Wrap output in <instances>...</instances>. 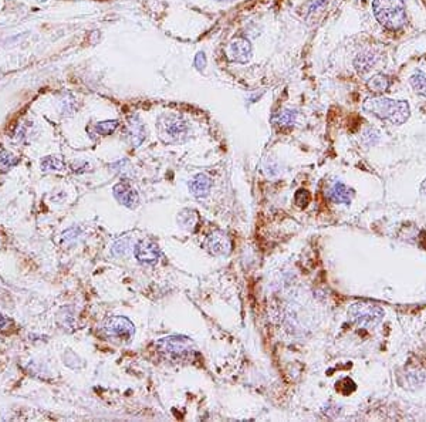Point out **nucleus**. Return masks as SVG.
<instances>
[{"label": "nucleus", "instance_id": "11", "mask_svg": "<svg viewBox=\"0 0 426 422\" xmlns=\"http://www.w3.org/2000/svg\"><path fill=\"white\" fill-rule=\"evenodd\" d=\"M188 131V127L184 120L176 118V117H171L168 118L167 124H165V132L168 137H171L172 140H179L181 137H184Z\"/></svg>", "mask_w": 426, "mask_h": 422}, {"label": "nucleus", "instance_id": "2", "mask_svg": "<svg viewBox=\"0 0 426 422\" xmlns=\"http://www.w3.org/2000/svg\"><path fill=\"white\" fill-rule=\"evenodd\" d=\"M372 11L381 26L399 30L407 24V9L404 0H374Z\"/></svg>", "mask_w": 426, "mask_h": 422}, {"label": "nucleus", "instance_id": "20", "mask_svg": "<svg viewBox=\"0 0 426 422\" xmlns=\"http://www.w3.org/2000/svg\"><path fill=\"white\" fill-rule=\"evenodd\" d=\"M310 201H311L310 192L307 189H303V188L298 189L296 192V195H294V202H296V205L298 208H306L310 204Z\"/></svg>", "mask_w": 426, "mask_h": 422}, {"label": "nucleus", "instance_id": "12", "mask_svg": "<svg viewBox=\"0 0 426 422\" xmlns=\"http://www.w3.org/2000/svg\"><path fill=\"white\" fill-rule=\"evenodd\" d=\"M328 197L335 204H345V205L351 204V191H348V188L343 182L334 184V187L328 192Z\"/></svg>", "mask_w": 426, "mask_h": 422}, {"label": "nucleus", "instance_id": "9", "mask_svg": "<svg viewBox=\"0 0 426 422\" xmlns=\"http://www.w3.org/2000/svg\"><path fill=\"white\" fill-rule=\"evenodd\" d=\"M112 192H114V197L117 198V201L127 208H135L138 205V194L130 184H127V182L117 184L112 189Z\"/></svg>", "mask_w": 426, "mask_h": 422}, {"label": "nucleus", "instance_id": "16", "mask_svg": "<svg viewBox=\"0 0 426 422\" xmlns=\"http://www.w3.org/2000/svg\"><path fill=\"white\" fill-rule=\"evenodd\" d=\"M375 60L377 57L371 53H362L360 56L355 58V67L360 73H365L368 71L370 68H372V66L375 64Z\"/></svg>", "mask_w": 426, "mask_h": 422}, {"label": "nucleus", "instance_id": "23", "mask_svg": "<svg viewBox=\"0 0 426 422\" xmlns=\"http://www.w3.org/2000/svg\"><path fill=\"white\" fill-rule=\"evenodd\" d=\"M206 66V58H205L204 53H198L196 57H195V67L198 70H202Z\"/></svg>", "mask_w": 426, "mask_h": 422}, {"label": "nucleus", "instance_id": "13", "mask_svg": "<svg viewBox=\"0 0 426 422\" xmlns=\"http://www.w3.org/2000/svg\"><path fill=\"white\" fill-rule=\"evenodd\" d=\"M130 135L132 140V145L138 147L142 144V141L145 138V131H144V125L139 121L137 115H132L130 118Z\"/></svg>", "mask_w": 426, "mask_h": 422}, {"label": "nucleus", "instance_id": "3", "mask_svg": "<svg viewBox=\"0 0 426 422\" xmlns=\"http://www.w3.org/2000/svg\"><path fill=\"white\" fill-rule=\"evenodd\" d=\"M384 309L374 301L361 300L352 303L348 309V316L358 327L372 330L384 319Z\"/></svg>", "mask_w": 426, "mask_h": 422}, {"label": "nucleus", "instance_id": "15", "mask_svg": "<svg viewBox=\"0 0 426 422\" xmlns=\"http://www.w3.org/2000/svg\"><path fill=\"white\" fill-rule=\"evenodd\" d=\"M409 84L412 85V88L417 91L419 95L426 98V75L422 71H417L411 75L409 78Z\"/></svg>", "mask_w": 426, "mask_h": 422}, {"label": "nucleus", "instance_id": "7", "mask_svg": "<svg viewBox=\"0 0 426 422\" xmlns=\"http://www.w3.org/2000/svg\"><path fill=\"white\" fill-rule=\"evenodd\" d=\"M206 247L214 256H227L232 250V240L223 232H213L206 239Z\"/></svg>", "mask_w": 426, "mask_h": 422}, {"label": "nucleus", "instance_id": "14", "mask_svg": "<svg viewBox=\"0 0 426 422\" xmlns=\"http://www.w3.org/2000/svg\"><path fill=\"white\" fill-rule=\"evenodd\" d=\"M367 87L370 88V91H372V93H384V91L388 90L389 87L388 77L384 74L372 75L370 80H368V83H367Z\"/></svg>", "mask_w": 426, "mask_h": 422}, {"label": "nucleus", "instance_id": "8", "mask_svg": "<svg viewBox=\"0 0 426 422\" xmlns=\"http://www.w3.org/2000/svg\"><path fill=\"white\" fill-rule=\"evenodd\" d=\"M226 54L230 61L236 63H246L251 57V46L250 43L244 38H236L227 47Z\"/></svg>", "mask_w": 426, "mask_h": 422}, {"label": "nucleus", "instance_id": "17", "mask_svg": "<svg viewBox=\"0 0 426 422\" xmlns=\"http://www.w3.org/2000/svg\"><path fill=\"white\" fill-rule=\"evenodd\" d=\"M296 111L284 110L283 113L277 114V115L274 117V122L277 124L278 127H291V125L296 122Z\"/></svg>", "mask_w": 426, "mask_h": 422}, {"label": "nucleus", "instance_id": "1", "mask_svg": "<svg viewBox=\"0 0 426 422\" xmlns=\"http://www.w3.org/2000/svg\"><path fill=\"white\" fill-rule=\"evenodd\" d=\"M364 110L380 120L392 122L394 125L404 124L411 114L407 101L391 100V98H384V97L367 100L364 103Z\"/></svg>", "mask_w": 426, "mask_h": 422}, {"label": "nucleus", "instance_id": "4", "mask_svg": "<svg viewBox=\"0 0 426 422\" xmlns=\"http://www.w3.org/2000/svg\"><path fill=\"white\" fill-rule=\"evenodd\" d=\"M158 348L169 357H185L192 353V341L186 337L171 336L158 341Z\"/></svg>", "mask_w": 426, "mask_h": 422}, {"label": "nucleus", "instance_id": "5", "mask_svg": "<svg viewBox=\"0 0 426 422\" xmlns=\"http://www.w3.org/2000/svg\"><path fill=\"white\" fill-rule=\"evenodd\" d=\"M135 257L139 263L142 264H155L161 257V250L157 246L155 242L149 240V239H142L138 243L135 244L134 249Z\"/></svg>", "mask_w": 426, "mask_h": 422}, {"label": "nucleus", "instance_id": "27", "mask_svg": "<svg viewBox=\"0 0 426 422\" xmlns=\"http://www.w3.org/2000/svg\"><path fill=\"white\" fill-rule=\"evenodd\" d=\"M220 1H223V0H220Z\"/></svg>", "mask_w": 426, "mask_h": 422}, {"label": "nucleus", "instance_id": "22", "mask_svg": "<svg viewBox=\"0 0 426 422\" xmlns=\"http://www.w3.org/2000/svg\"><path fill=\"white\" fill-rule=\"evenodd\" d=\"M17 162V160L14 157H11L9 152H1L0 154V164L1 165H6V167H10V165H14Z\"/></svg>", "mask_w": 426, "mask_h": 422}, {"label": "nucleus", "instance_id": "6", "mask_svg": "<svg viewBox=\"0 0 426 422\" xmlns=\"http://www.w3.org/2000/svg\"><path fill=\"white\" fill-rule=\"evenodd\" d=\"M105 331L112 337L128 340L134 336L135 327L130 320L125 317H111L105 324Z\"/></svg>", "mask_w": 426, "mask_h": 422}, {"label": "nucleus", "instance_id": "26", "mask_svg": "<svg viewBox=\"0 0 426 422\" xmlns=\"http://www.w3.org/2000/svg\"><path fill=\"white\" fill-rule=\"evenodd\" d=\"M0 78H1V75H0Z\"/></svg>", "mask_w": 426, "mask_h": 422}, {"label": "nucleus", "instance_id": "10", "mask_svg": "<svg viewBox=\"0 0 426 422\" xmlns=\"http://www.w3.org/2000/svg\"><path fill=\"white\" fill-rule=\"evenodd\" d=\"M189 189L195 197H206L211 191V178L205 174L195 175L192 181L189 182Z\"/></svg>", "mask_w": 426, "mask_h": 422}, {"label": "nucleus", "instance_id": "21", "mask_svg": "<svg viewBox=\"0 0 426 422\" xmlns=\"http://www.w3.org/2000/svg\"><path fill=\"white\" fill-rule=\"evenodd\" d=\"M191 213H192V211H188V209H186V215L188 216H185L184 211L179 213V219H178V220H179V223L184 226L185 229H191V227H194L195 222H196V213H194L192 217H189Z\"/></svg>", "mask_w": 426, "mask_h": 422}, {"label": "nucleus", "instance_id": "25", "mask_svg": "<svg viewBox=\"0 0 426 422\" xmlns=\"http://www.w3.org/2000/svg\"><path fill=\"white\" fill-rule=\"evenodd\" d=\"M36 1H38V3H43V1H47V0H36Z\"/></svg>", "mask_w": 426, "mask_h": 422}, {"label": "nucleus", "instance_id": "24", "mask_svg": "<svg viewBox=\"0 0 426 422\" xmlns=\"http://www.w3.org/2000/svg\"><path fill=\"white\" fill-rule=\"evenodd\" d=\"M6 324H7V319H4V317H1V316H0V330L4 327Z\"/></svg>", "mask_w": 426, "mask_h": 422}, {"label": "nucleus", "instance_id": "18", "mask_svg": "<svg viewBox=\"0 0 426 422\" xmlns=\"http://www.w3.org/2000/svg\"><path fill=\"white\" fill-rule=\"evenodd\" d=\"M41 169L44 172H51V171H61L64 169V162L57 158V157H46L41 161Z\"/></svg>", "mask_w": 426, "mask_h": 422}, {"label": "nucleus", "instance_id": "19", "mask_svg": "<svg viewBox=\"0 0 426 422\" xmlns=\"http://www.w3.org/2000/svg\"><path fill=\"white\" fill-rule=\"evenodd\" d=\"M117 127H118V121H115V120H112V121H102V122H98L97 125H95V131L98 132L100 135H111L112 132L117 130Z\"/></svg>", "mask_w": 426, "mask_h": 422}]
</instances>
